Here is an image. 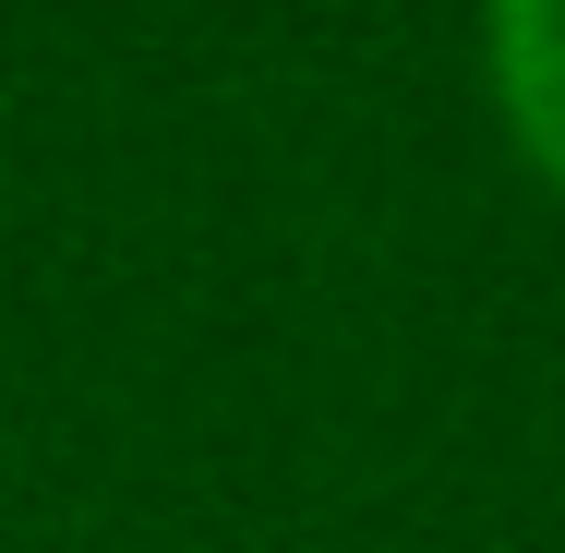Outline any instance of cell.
Listing matches in <instances>:
<instances>
[{
    "label": "cell",
    "mask_w": 565,
    "mask_h": 553,
    "mask_svg": "<svg viewBox=\"0 0 565 553\" xmlns=\"http://www.w3.org/2000/svg\"><path fill=\"white\" fill-rule=\"evenodd\" d=\"M493 85H505L518 145L565 193V0H493Z\"/></svg>",
    "instance_id": "6da1fadb"
}]
</instances>
